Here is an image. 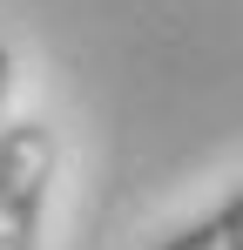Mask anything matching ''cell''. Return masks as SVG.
I'll list each match as a JSON object with an SVG mask.
<instances>
[{
  "label": "cell",
  "instance_id": "obj_1",
  "mask_svg": "<svg viewBox=\"0 0 243 250\" xmlns=\"http://www.w3.org/2000/svg\"><path fill=\"white\" fill-rule=\"evenodd\" d=\"M47 183H54L47 122H7L0 128V250H34Z\"/></svg>",
  "mask_w": 243,
  "mask_h": 250
},
{
  "label": "cell",
  "instance_id": "obj_2",
  "mask_svg": "<svg viewBox=\"0 0 243 250\" xmlns=\"http://www.w3.org/2000/svg\"><path fill=\"white\" fill-rule=\"evenodd\" d=\"M156 250H243V189H237V196H223L209 216L182 223L176 237H162Z\"/></svg>",
  "mask_w": 243,
  "mask_h": 250
},
{
  "label": "cell",
  "instance_id": "obj_3",
  "mask_svg": "<svg viewBox=\"0 0 243 250\" xmlns=\"http://www.w3.org/2000/svg\"><path fill=\"white\" fill-rule=\"evenodd\" d=\"M7 95H14V61H7V47H0V128H7Z\"/></svg>",
  "mask_w": 243,
  "mask_h": 250
}]
</instances>
